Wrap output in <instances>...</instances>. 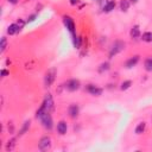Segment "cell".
Returning <instances> with one entry per match:
<instances>
[{
  "instance_id": "cell-18",
  "label": "cell",
  "mask_w": 152,
  "mask_h": 152,
  "mask_svg": "<svg viewBox=\"0 0 152 152\" xmlns=\"http://www.w3.org/2000/svg\"><path fill=\"white\" fill-rule=\"evenodd\" d=\"M145 129H146V122H145V121H140V122L135 126L134 133H135L137 135H140V134H142V133L145 132Z\"/></svg>"
},
{
  "instance_id": "cell-13",
  "label": "cell",
  "mask_w": 152,
  "mask_h": 152,
  "mask_svg": "<svg viewBox=\"0 0 152 152\" xmlns=\"http://www.w3.org/2000/svg\"><path fill=\"white\" fill-rule=\"evenodd\" d=\"M141 36V31H140V26L139 25H133L129 30V37L132 39H137Z\"/></svg>"
},
{
  "instance_id": "cell-33",
  "label": "cell",
  "mask_w": 152,
  "mask_h": 152,
  "mask_svg": "<svg viewBox=\"0 0 152 152\" xmlns=\"http://www.w3.org/2000/svg\"><path fill=\"white\" fill-rule=\"evenodd\" d=\"M6 64H7V65H8V64H11V61H10V59H8V58H7V59H6Z\"/></svg>"
},
{
  "instance_id": "cell-8",
  "label": "cell",
  "mask_w": 152,
  "mask_h": 152,
  "mask_svg": "<svg viewBox=\"0 0 152 152\" xmlns=\"http://www.w3.org/2000/svg\"><path fill=\"white\" fill-rule=\"evenodd\" d=\"M42 103L44 104V107H45V109H46L48 112L52 113V112L55 110V101H53V97H52V95H51L50 93L45 94L44 100H43Z\"/></svg>"
},
{
  "instance_id": "cell-3",
  "label": "cell",
  "mask_w": 152,
  "mask_h": 152,
  "mask_svg": "<svg viewBox=\"0 0 152 152\" xmlns=\"http://www.w3.org/2000/svg\"><path fill=\"white\" fill-rule=\"evenodd\" d=\"M56 76H57V69L56 68H50L46 72H45V76H44V86L46 88H50L55 80H56Z\"/></svg>"
},
{
  "instance_id": "cell-27",
  "label": "cell",
  "mask_w": 152,
  "mask_h": 152,
  "mask_svg": "<svg viewBox=\"0 0 152 152\" xmlns=\"http://www.w3.org/2000/svg\"><path fill=\"white\" fill-rule=\"evenodd\" d=\"M10 75V71L6 69V68H2L1 70H0V76L1 77H6V76H8Z\"/></svg>"
},
{
  "instance_id": "cell-10",
  "label": "cell",
  "mask_w": 152,
  "mask_h": 152,
  "mask_svg": "<svg viewBox=\"0 0 152 152\" xmlns=\"http://www.w3.org/2000/svg\"><path fill=\"white\" fill-rule=\"evenodd\" d=\"M139 61H140V56H139V55H134V56L129 57L128 59H126V62H125V68H126V69H132V68H134V66L139 63Z\"/></svg>"
},
{
  "instance_id": "cell-24",
  "label": "cell",
  "mask_w": 152,
  "mask_h": 152,
  "mask_svg": "<svg viewBox=\"0 0 152 152\" xmlns=\"http://www.w3.org/2000/svg\"><path fill=\"white\" fill-rule=\"evenodd\" d=\"M7 45H8V40H7V38L4 36V37H1V42H0V52L1 53H4L5 51H6V49H7Z\"/></svg>"
},
{
  "instance_id": "cell-7",
  "label": "cell",
  "mask_w": 152,
  "mask_h": 152,
  "mask_svg": "<svg viewBox=\"0 0 152 152\" xmlns=\"http://www.w3.org/2000/svg\"><path fill=\"white\" fill-rule=\"evenodd\" d=\"M84 89H86V91H87L88 94H90L91 96H101L102 93H103V88H101V87H99V86H96V84H91V83L87 84V86L84 87Z\"/></svg>"
},
{
  "instance_id": "cell-25",
  "label": "cell",
  "mask_w": 152,
  "mask_h": 152,
  "mask_svg": "<svg viewBox=\"0 0 152 152\" xmlns=\"http://www.w3.org/2000/svg\"><path fill=\"white\" fill-rule=\"evenodd\" d=\"M15 23H17V25H18V27H19V30H20V31L24 28V26H25V24H26V21H25L24 19H21V18H19Z\"/></svg>"
},
{
  "instance_id": "cell-16",
  "label": "cell",
  "mask_w": 152,
  "mask_h": 152,
  "mask_svg": "<svg viewBox=\"0 0 152 152\" xmlns=\"http://www.w3.org/2000/svg\"><path fill=\"white\" fill-rule=\"evenodd\" d=\"M6 32H7V34H8V36H14V34L19 33V32H20V30H19V27H18L17 23H12V24H10V25L7 26Z\"/></svg>"
},
{
  "instance_id": "cell-19",
  "label": "cell",
  "mask_w": 152,
  "mask_h": 152,
  "mask_svg": "<svg viewBox=\"0 0 152 152\" xmlns=\"http://www.w3.org/2000/svg\"><path fill=\"white\" fill-rule=\"evenodd\" d=\"M71 40H72V45H74L75 49H81V46H82V38L78 34L71 36Z\"/></svg>"
},
{
  "instance_id": "cell-20",
  "label": "cell",
  "mask_w": 152,
  "mask_h": 152,
  "mask_svg": "<svg viewBox=\"0 0 152 152\" xmlns=\"http://www.w3.org/2000/svg\"><path fill=\"white\" fill-rule=\"evenodd\" d=\"M131 7V2L129 0H120L119 1V8L121 12H127Z\"/></svg>"
},
{
  "instance_id": "cell-26",
  "label": "cell",
  "mask_w": 152,
  "mask_h": 152,
  "mask_svg": "<svg viewBox=\"0 0 152 152\" xmlns=\"http://www.w3.org/2000/svg\"><path fill=\"white\" fill-rule=\"evenodd\" d=\"M37 17H38L37 12H36V13H32V14H30V15L27 17V19H26V23H32V21H34V20L37 19Z\"/></svg>"
},
{
  "instance_id": "cell-12",
  "label": "cell",
  "mask_w": 152,
  "mask_h": 152,
  "mask_svg": "<svg viewBox=\"0 0 152 152\" xmlns=\"http://www.w3.org/2000/svg\"><path fill=\"white\" fill-rule=\"evenodd\" d=\"M116 6L115 0H107L103 5H102V12L103 13H110Z\"/></svg>"
},
{
  "instance_id": "cell-29",
  "label": "cell",
  "mask_w": 152,
  "mask_h": 152,
  "mask_svg": "<svg viewBox=\"0 0 152 152\" xmlns=\"http://www.w3.org/2000/svg\"><path fill=\"white\" fill-rule=\"evenodd\" d=\"M78 1H80V0H69V2H70L71 6H76V5L78 4Z\"/></svg>"
},
{
  "instance_id": "cell-15",
  "label": "cell",
  "mask_w": 152,
  "mask_h": 152,
  "mask_svg": "<svg viewBox=\"0 0 152 152\" xmlns=\"http://www.w3.org/2000/svg\"><path fill=\"white\" fill-rule=\"evenodd\" d=\"M17 138L18 137H12L11 139L7 140V142L5 145V151L6 152H11V151L14 150V147L17 146Z\"/></svg>"
},
{
  "instance_id": "cell-6",
  "label": "cell",
  "mask_w": 152,
  "mask_h": 152,
  "mask_svg": "<svg viewBox=\"0 0 152 152\" xmlns=\"http://www.w3.org/2000/svg\"><path fill=\"white\" fill-rule=\"evenodd\" d=\"M64 88L70 91V93H74V91H77L80 88H81V82L78 78H69L65 83H64Z\"/></svg>"
},
{
  "instance_id": "cell-5",
  "label": "cell",
  "mask_w": 152,
  "mask_h": 152,
  "mask_svg": "<svg viewBox=\"0 0 152 152\" xmlns=\"http://www.w3.org/2000/svg\"><path fill=\"white\" fill-rule=\"evenodd\" d=\"M63 24L71 36L76 34V25H75L74 19L70 15H63Z\"/></svg>"
},
{
  "instance_id": "cell-1",
  "label": "cell",
  "mask_w": 152,
  "mask_h": 152,
  "mask_svg": "<svg viewBox=\"0 0 152 152\" xmlns=\"http://www.w3.org/2000/svg\"><path fill=\"white\" fill-rule=\"evenodd\" d=\"M125 48H126V43H125L124 40H120V39L114 40L113 44H112L110 48H109V51H108V58H109V59L114 58L118 53L122 52V51L125 50Z\"/></svg>"
},
{
  "instance_id": "cell-9",
  "label": "cell",
  "mask_w": 152,
  "mask_h": 152,
  "mask_svg": "<svg viewBox=\"0 0 152 152\" xmlns=\"http://www.w3.org/2000/svg\"><path fill=\"white\" fill-rule=\"evenodd\" d=\"M68 115L70 119H77L80 115V106L77 103H71L68 107Z\"/></svg>"
},
{
  "instance_id": "cell-17",
  "label": "cell",
  "mask_w": 152,
  "mask_h": 152,
  "mask_svg": "<svg viewBox=\"0 0 152 152\" xmlns=\"http://www.w3.org/2000/svg\"><path fill=\"white\" fill-rule=\"evenodd\" d=\"M109 69H110V63H109L108 61H104V62H102V63L97 66V72H99V74H103V72L108 71Z\"/></svg>"
},
{
  "instance_id": "cell-14",
  "label": "cell",
  "mask_w": 152,
  "mask_h": 152,
  "mask_svg": "<svg viewBox=\"0 0 152 152\" xmlns=\"http://www.w3.org/2000/svg\"><path fill=\"white\" fill-rule=\"evenodd\" d=\"M30 127H31V120H25L24 124H23V126L20 127V129H19L17 137H23L24 134H26V133L28 132Z\"/></svg>"
},
{
  "instance_id": "cell-31",
  "label": "cell",
  "mask_w": 152,
  "mask_h": 152,
  "mask_svg": "<svg viewBox=\"0 0 152 152\" xmlns=\"http://www.w3.org/2000/svg\"><path fill=\"white\" fill-rule=\"evenodd\" d=\"M42 7H43V5H42V4H38V5L36 6V12H39V11H42Z\"/></svg>"
},
{
  "instance_id": "cell-28",
  "label": "cell",
  "mask_w": 152,
  "mask_h": 152,
  "mask_svg": "<svg viewBox=\"0 0 152 152\" xmlns=\"http://www.w3.org/2000/svg\"><path fill=\"white\" fill-rule=\"evenodd\" d=\"M7 129H8L10 134H13V133H14V125H13V122H8V125H7Z\"/></svg>"
},
{
  "instance_id": "cell-30",
  "label": "cell",
  "mask_w": 152,
  "mask_h": 152,
  "mask_svg": "<svg viewBox=\"0 0 152 152\" xmlns=\"http://www.w3.org/2000/svg\"><path fill=\"white\" fill-rule=\"evenodd\" d=\"M8 4H11V5H17L18 2H19V0H6Z\"/></svg>"
},
{
  "instance_id": "cell-22",
  "label": "cell",
  "mask_w": 152,
  "mask_h": 152,
  "mask_svg": "<svg viewBox=\"0 0 152 152\" xmlns=\"http://www.w3.org/2000/svg\"><path fill=\"white\" fill-rule=\"evenodd\" d=\"M132 86H133V82H132L131 80H125V81H122L121 84H120V90H121V91H126V90H128Z\"/></svg>"
},
{
  "instance_id": "cell-4",
  "label": "cell",
  "mask_w": 152,
  "mask_h": 152,
  "mask_svg": "<svg viewBox=\"0 0 152 152\" xmlns=\"http://www.w3.org/2000/svg\"><path fill=\"white\" fill-rule=\"evenodd\" d=\"M51 146H52V140H51V138L49 135H43L38 141V148L42 152L49 151L51 148Z\"/></svg>"
},
{
  "instance_id": "cell-32",
  "label": "cell",
  "mask_w": 152,
  "mask_h": 152,
  "mask_svg": "<svg viewBox=\"0 0 152 152\" xmlns=\"http://www.w3.org/2000/svg\"><path fill=\"white\" fill-rule=\"evenodd\" d=\"M138 1H139V0H129V2H131V4H137Z\"/></svg>"
},
{
  "instance_id": "cell-21",
  "label": "cell",
  "mask_w": 152,
  "mask_h": 152,
  "mask_svg": "<svg viewBox=\"0 0 152 152\" xmlns=\"http://www.w3.org/2000/svg\"><path fill=\"white\" fill-rule=\"evenodd\" d=\"M140 39L144 43H152V31H146L140 36Z\"/></svg>"
},
{
  "instance_id": "cell-2",
  "label": "cell",
  "mask_w": 152,
  "mask_h": 152,
  "mask_svg": "<svg viewBox=\"0 0 152 152\" xmlns=\"http://www.w3.org/2000/svg\"><path fill=\"white\" fill-rule=\"evenodd\" d=\"M38 120L40 121L42 126H43L46 131H51V129L53 128V119H52L50 112H45L44 114H42V115L38 118Z\"/></svg>"
},
{
  "instance_id": "cell-23",
  "label": "cell",
  "mask_w": 152,
  "mask_h": 152,
  "mask_svg": "<svg viewBox=\"0 0 152 152\" xmlns=\"http://www.w3.org/2000/svg\"><path fill=\"white\" fill-rule=\"evenodd\" d=\"M144 69L147 72H152V57H147L144 61Z\"/></svg>"
},
{
  "instance_id": "cell-11",
  "label": "cell",
  "mask_w": 152,
  "mask_h": 152,
  "mask_svg": "<svg viewBox=\"0 0 152 152\" xmlns=\"http://www.w3.org/2000/svg\"><path fill=\"white\" fill-rule=\"evenodd\" d=\"M56 129H57V133L59 135H65L66 132H68V124H66V121H64V120L58 121L57 125H56Z\"/></svg>"
}]
</instances>
